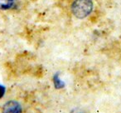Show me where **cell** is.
<instances>
[{
  "label": "cell",
  "mask_w": 121,
  "mask_h": 113,
  "mask_svg": "<svg viewBox=\"0 0 121 113\" xmlns=\"http://www.w3.org/2000/svg\"><path fill=\"white\" fill-rule=\"evenodd\" d=\"M73 113H81V111H78V112H74V111H73Z\"/></svg>",
  "instance_id": "6"
},
{
  "label": "cell",
  "mask_w": 121,
  "mask_h": 113,
  "mask_svg": "<svg viewBox=\"0 0 121 113\" xmlns=\"http://www.w3.org/2000/svg\"><path fill=\"white\" fill-rule=\"evenodd\" d=\"M5 94V87L2 85H0V98H2Z\"/></svg>",
  "instance_id": "5"
},
{
  "label": "cell",
  "mask_w": 121,
  "mask_h": 113,
  "mask_svg": "<svg viewBox=\"0 0 121 113\" xmlns=\"http://www.w3.org/2000/svg\"><path fill=\"white\" fill-rule=\"evenodd\" d=\"M53 81H54V85H55V86L56 88H60V87H62V86H64V83L59 79L58 75L57 74H56L55 76H54Z\"/></svg>",
  "instance_id": "4"
},
{
  "label": "cell",
  "mask_w": 121,
  "mask_h": 113,
  "mask_svg": "<svg viewBox=\"0 0 121 113\" xmlns=\"http://www.w3.org/2000/svg\"><path fill=\"white\" fill-rule=\"evenodd\" d=\"M92 0H74L71 5V12L77 18H85L93 10Z\"/></svg>",
  "instance_id": "1"
},
{
  "label": "cell",
  "mask_w": 121,
  "mask_h": 113,
  "mask_svg": "<svg viewBox=\"0 0 121 113\" xmlns=\"http://www.w3.org/2000/svg\"><path fill=\"white\" fill-rule=\"evenodd\" d=\"M14 6V0H0V10H9Z\"/></svg>",
  "instance_id": "3"
},
{
  "label": "cell",
  "mask_w": 121,
  "mask_h": 113,
  "mask_svg": "<svg viewBox=\"0 0 121 113\" xmlns=\"http://www.w3.org/2000/svg\"><path fill=\"white\" fill-rule=\"evenodd\" d=\"M2 113H22V106L17 101H9L4 104Z\"/></svg>",
  "instance_id": "2"
}]
</instances>
